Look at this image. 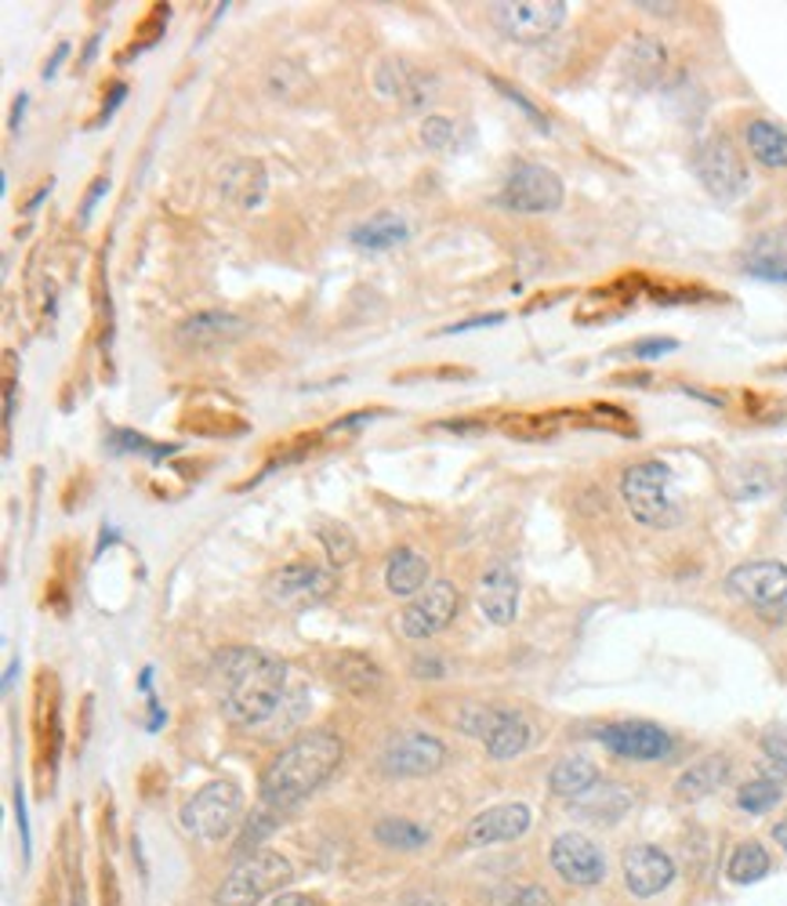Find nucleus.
I'll return each instance as SVG.
<instances>
[{"label":"nucleus","instance_id":"nucleus-38","mask_svg":"<svg viewBox=\"0 0 787 906\" xmlns=\"http://www.w3.org/2000/svg\"><path fill=\"white\" fill-rule=\"evenodd\" d=\"M454 135H457V124L451 116H425L422 124V142L428 149H447L454 146Z\"/></svg>","mask_w":787,"mask_h":906},{"label":"nucleus","instance_id":"nucleus-14","mask_svg":"<svg viewBox=\"0 0 787 906\" xmlns=\"http://www.w3.org/2000/svg\"><path fill=\"white\" fill-rule=\"evenodd\" d=\"M552 866L562 882L581 885V888H592L607 877V860H602V852L596 848L592 837H584L577 831L559 834L552 842Z\"/></svg>","mask_w":787,"mask_h":906},{"label":"nucleus","instance_id":"nucleus-16","mask_svg":"<svg viewBox=\"0 0 787 906\" xmlns=\"http://www.w3.org/2000/svg\"><path fill=\"white\" fill-rule=\"evenodd\" d=\"M530 831V809L522 801H508V805H494L479 812L468 823V845H497V842H516Z\"/></svg>","mask_w":787,"mask_h":906},{"label":"nucleus","instance_id":"nucleus-5","mask_svg":"<svg viewBox=\"0 0 787 906\" xmlns=\"http://www.w3.org/2000/svg\"><path fill=\"white\" fill-rule=\"evenodd\" d=\"M236 816H240V791H236L229 780H215L200 787V791L182 805V826H186L189 834L204 837V842L226 837L236 826Z\"/></svg>","mask_w":787,"mask_h":906},{"label":"nucleus","instance_id":"nucleus-3","mask_svg":"<svg viewBox=\"0 0 787 906\" xmlns=\"http://www.w3.org/2000/svg\"><path fill=\"white\" fill-rule=\"evenodd\" d=\"M621 497L632 519L650 530H672L682 522L675 476L664 461H639L621 476Z\"/></svg>","mask_w":787,"mask_h":906},{"label":"nucleus","instance_id":"nucleus-48","mask_svg":"<svg viewBox=\"0 0 787 906\" xmlns=\"http://www.w3.org/2000/svg\"><path fill=\"white\" fill-rule=\"evenodd\" d=\"M73 906H84V899H81V892H76V899H73Z\"/></svg>","mask_w":787,"mask_h":906},{"label":"nucleus","instance_id":"nucleus-10","mask_svg":"<svg viewBox=\"0 0 787 906\" xmlns=\"http://www.w3.org/2000/svg\"><path fill=\"white\" fill-rule=\"evenodd\" d=\"M457 606H462V595L451 581H432L425 591H417L411 598V606L400 613V627L406 638L425 642L432 635L447 632L451 621L457 616Z\"/></svg>","mask_w":787,"mask_h":906},{"label":"nucleus","instance_id":"nucleus-35","mask_svg":"<svg viewBox=\"0 0 787 906\" xmlns=\"http://www.w3.org/2000/svg\"><path fill=\"white\" fill-rule=\"evenodd\" d=\"M505 431L516 439H548L556 431L552 414H516L511 421H505Z\"/></svg>","mask_w":787,"mask_h":906},{"label":"nucleus","instance_id":"nucleus-19","mask_svg":"<svg viewBox=\"0 0 787 906\" xmlns=\"http://www.w3.org/2000/svg\"><path fill=\"white\" fill-rule=\"evenodd\" d=\"M374 84L385 98H403L406 106H422V102H428V95H432L428 73H422L417 65L403 62V59H385L382 65H377Z\"/></svg>","mask_w":787,"mask_h":906},{"label":"nucleus","instance_id":"nucleus-45","mask_svg":"<svg viewBox=\"0 0 787 906\" xmlns=\"http://www.w3.org/2000/svg\"><path fill=\"white\" fill-rule=\"evenodd\" d=\"M414 671H428V675H436V678H439V675H443V667H439L436 660H417V664H414Z\"/></svg>","mask_w":787,"mask_h":906},{"label":"nucleus","instance_id":"nucleus-46","mask_svg":"<svg viewBox=\"0 0 787 906\" xmlns=\"http://www.w3.org/2000/svg\"><path fill=\"white\" fill-rule=\"evenodd\" d=\"M773 837H777V842H780V848L787 852V820H780L777 826H773Z\"/></svg>","mask_w":787,"mask_h":906},{"label":"nucleus","instance_id":"nucleus-44","mask_svg":"<svg viewBox=\"0 0 787 906\" xmlns=\"http://www.w3.org/2000/svg\"><path fill=\"white\" fill-rule=\"evenodd\" d=\"M272 906H317V903L306 899V896H280V899L272 903Z\"/></svg>","mask_w":787,"mask_h":906},{"label":"nucleus","instance_id":"nucleus-22","mask_svg":"<svg viewBox=\"0 0 787 906\" xmlns=\"http://www.w3.org/2000/svg\"><path fill=\"white\" fill-rule=\"evenodd\" d=\"M726 780H729V758L726 754H712V758H704L693 769L682 772L679 783H675V794L686 798V801H697V798L715 794Z\"/></svg>","mask_w":787,"mask_h":906},{"label":"nucleus","instance_id":"nucleus-13","mask_svg":"<svg viewBox=\"0 0 787 906\" xmlns=\"http://www.w3.org/2000/svg\"><path fill=\"white\" fill-rule=\"evenodd\" d=\"M447 761V747L425 732H403L382 751V772L389 777H432Z\"/></svg>","mask_w":787,"mask_h":906},{"label":"nucleus","instance_id":"nucleus-37","mask_svg":"<svg viewBox=\"0 0 787 906\" xmlns=\"http://www.w3.org/2000/svg\"><path fill=\"white\" fill-rule=\"evenodd\" d=\"M113 446L116 450H127V454H146V457H153V461H164V457L175 450V446L149 442L146 436H138V431H113Z\"/></svg>","mask_w":787,"mask_h":906},{"label":"nucleus","instance_id":"nucleus-24","mask_svg":"<svg viewBox=\"0 0 787 906\" xmlns=\"http://www.w3.org/2000/svg\"><path fill=\"white\" fill-rule=\"evenodd\" d=\"M411 229H406V221L392 211H382L374 218H366L360 229H352V243L366 247V251H389V247L403 243Z\"/></svg>","mask_w":787,"mask_h":906},{"label":"nucleus","instance_id":"nucleus-1","mask_svg":"<svg viewBox=\"0 0 787 906\" xmlns=\"http://www.w3.org/2000/svg\"><path fill=\"white\" fill-rule=\"evenodd\" d=\"M218 704L236 726H258L280 707L287 664L255 646H232L215 660Z\"/></svg>","mask_w":787,"mask_h":906},{"label":"nucleus","instance_id":"nucleus-6","mask_svg":"<svg viewBox=\"0 0 787 906\" xmlns=\"http://www.w3.org/2000/svg\"><path fill=\"white\" fill-rule=\"evenodd\" d=\"M693 170L704 181V189L718 200H737L747 192V164L726 135H707L693 149Z\"/></svg>","mask_w":787,"mask_h":906},{"label":"nucleus","instance_id":"nucleus-28","mask_svg":"<svg viewBox=\"0 0 787 906\" xmlns=\"http://www.w3.org/2000/svg\"><path fill=\"white\" fill-rule=\"evenodd\" d=\"M530 737H534V732L527 726V718L508 707L501 726H497L494 737L487 740V751H490V758H516L530 747Z\"/></svg>","mask_w":787,"mask_h":906},{"label":"nucleus","instance_id":"nucleus-23","mask_svg":"<svg viewBox=\"0 0 787 906\" xmlns=\"http://www.w3.org/2000/svg\"><path fill=\"white\" fill-rule=\"evenodd\" d=\"M744 138H747V149H752V156L763 167H773V170L787 167V131L780 124L752 121L744 131Z\"/></svg>","mask_w":787,"mask_h":906},{"label":"nucleus","instance_id":"nucleus-20","mask_svg":"<svg viewBox=\"0 0 787 906\" xmlns=\"http://www.w3.org/2000/svg\"><path fill=\"white\" fill-rule=\"evenodd\" d=\"M744 269L758 280L787 283V226H777L763 236H755L744 254Z\"/></svg>","mask_w":787,"mask_h":906},{"label":"nucleus","instance_id":"nucleus-8","mask_svg":"<svg viewBox=\"0 0 787 906\" xmlns=\"http://www.w3.org/2000/svg\"><path fill=\"white\" fill-rule=\"evenodd\" d=\"M497 204L516 215H552L562 207V178L545 164H519L508 175Z\"/></svg>","mask_w":787,"mask_h":906},{"label":"nucleus","instance_id":"nucleus-17","mask_svg":"<svg viewBox=\"0 0 787 906\" xmlns=\"http://www.w3.org/2000/svg\"><path fill=\"white\" fill-rule=\"evenodd\" d=\"M247 334V320L232 316V312H196L193 320L178 326V341L189 348H221L232 345Z\"/></svg>","mask_w":787,"mask_h":906},{"label":"nucleus","instance_id":"nucleus-32","mask_svg":"<svg viewBox=\"0 0 787 906\" xmlns=\"http://www.w3.org/2000/svg\"><path fill=\"white\" fill-rule=\"evenodd\" d=\"M320 541L327 548V559H331V570L349 566V562L356 559V541H352V533L345 527H338V522H323Z\"/></svg>","mask_w":787,"mask_h":906},{"label":"nucleus","instance_id":"nucleus-9","mask_svg":"<svg viewBox=\"0 0 787 906\" xmlns=\"http://www.w3.org/2000/svg\"><path fill=\"white\" fill-rule=\"evenodd\" d=\"M490 15L497 22V30L519 44H541L548 41L562 19H567V4L562 0H505V4H494Z\"/></svg>","mask_w":787,"mask_h":906},{"label":"nucleus","instance_id":"nucleus-41","mask_svg":"<svg viewBox=\"0 0 787 906\" xmlns=\"http://www.w3.org/2000/svg\"><path fill=\"white\" fill-rule=\"evenodd\" d=\"M675 348H679V341H672V337H646V341H639L632 352H635V360H657V356H664V352H675Z\"/></svg>","mask_w":787,"mask_h":906},{"label":"nucleus","instance_id":"nucleus-33","mask_svg":"<svg viewBox=\"0 0 787 906\" xmlns=\"http://www.w3.org/2000/svg\"><path fill=\"white\" fill-rule=\"evenodd\" d=\"M494 906H552V896L541 885H497L490 892Z\"/></svg>","mask_w":787,"mask_h":906},{"label":"nucleus","instance_id":"nucleus-4","mask_svg":"<svg viewBox=\"0 0 787 906\" xmlns=\"http://www.w3.org/2000/svg\"><path fill=\"white\" fill-rule=\"evenodd\" d=\"M294 877L291 863L280 852H255L232 866L218 892V906H258L272 892H280Z\"/></svg>","mask_w":787,"mask_h":906},{"label":"nucleus","instance_id":"nucleus-26","mask_svg":"<svg viewBox=\"0 0 787 906\" xmlns=\"http://www.w3.org/2000/svg\"><path fill=\"white\" fill-rule=\"evenodd\" d=\"M221 189L236 204V207H255L261 200V192H266V175H261V167L251 164V160H240L226 170V178H221Z\"/></svg>","mask_w":787,"mask_h":906},{"label":"nucleus","instance_id":"nucleus-29","mask_svg":"<svg viewBox=\"0 0 787 906\" xmlns=\"http://www.w3.org/2000/svg\"><path fill=\"white\" fill-rule=\"evenodd\" d=\"M726 874H729V882H737V885L763 882V877L769 874V852L758 842L737 845V852H733L729 863H726Z\"/></svg>","mask_w":787,"mask_h":906},{"label":"nucleus","instance_id":"nucleus-34","mask_svg":"<svg viewBox=\"0 0 787 906\" xmlns=\"http://www.w3.org/2000/svg\"><path fill=\"white\" fill-rule=\"evenodd\" d=\"M780 801V783H773V780H752V783H744L741 787V794H737V805L744 812H769L773 805Z\"/></svg>","mask_w":787,"mask_h":906},{"label":"nucleus","instance_id":"nucleus-25","mask_svg":"<svg viewBox=\"0 0 787 906\" xmlns=\"http://www.w3.org/2000/svg\"><path fill=\"white\" fill-rule=\"evenodd\" d=\"M599 783V769L588 758H562L548 777V787L559 798H581Z\"/></svg>","mask_w":787,"mask_h":906},{"label":"nucleus","instance_id":"nucleus-30","mask_svg":"<svg viewBox=\"0 0 787 906\" xmlns=\"http://www.w3.org/2000/svg\"><path fill=\"white\" fill-rule=\"evenodd\" d=\"M374 837L382 845L400 848V852H414V848H422L428 842V834L417 823H411V820H382V823L374 826Z\"/></svg>","mask_w":787,"mask_h":906},{"label":"nucleus","instance_id":"nucleus-47","mask_svg":"<svg viewBox=\"0 0 787 906\" xmlns=\"http://www.w3.org/2000/svg\"><path fill=\"white\" fill-rule=\"evenodd\" d=\"M22 110H25V95H19L15 113H11V127H15V131H19V121H22Z\"/></svg>","mask_w":787,"mask_h":906},{"label":"nucleus","instance_id":"nucleus-18","mask_svg":"<svg viewBox=\"0 0 787 906\" xmlns=\"http://www.w3.org/2000/svg\"><path fill=\"white\" fill-rule=\"evenodd\" d=\"M479 610L487 613V621H494L497 627H505L516 621L519 610V581L505 562H494V566L483 573L479 581Z\"/></svg>","mask_w":787,"mask_h":906},{"label":"nucleus","instance_id":"nucleus-21","mask_svg":"<svg viewBox=\"0 0 787 906\" xmlns=\"http://www.w3.org/2000/svg\"><path fill=\"white\" fill-rule=\"evenodd\" d=\"M425 581H428V559L425 555H417L414 548L392 551L389 570H385V587L392 591V595L411 598L425 587Z\"/></svg>","mask_w":787,"mask_h":906},{"label":"nucleus","instance_id":"nucleus-7","mask_svg":"<svg viewBox=\"0 0 787 906\" xmlns=\"http://www.w3.org/2000/svg\"><path fill=\"white\" fill-rule=\"evenodd\" d=\"M338 591V573L317 566V562H287L266 581V595L283 610H309L320 606Z\"/></svg>","mask_w":787,"mask_h":906},{"label":"nucleus","instance_id":"nucleus-31","mask_svg":"<svg viewBox=\"0 0 787 906\" xmlns=\"http://www.w3.org/2000/svg\"><path fill=\"white\" fill-rule=\"evenodd\" d=\"M508 707H465L462 718H457V729L465 732V737H476L487 743L494 737V729L501 726Z\"/></svg>","mask_w":787,"mask_h":906},{"label":"nucleus","instance_id":"nucleus-12","mask_svg":"<svg viewBox=\"0 0 787 906\" xmlns=\"http://www.w3.org/2000/svg\"><path fill=\"white\" fill-rule=\"evenodd\" d=\"M599 743L607 751L632 758V761H661L675 751L672 737L653 726V721H618V726H602L599 729Z\"/></svg>","mask_w":787,"mask_h":906},{"label":"nucleus","instance_id":"nucleus-42","mask_svg":"<svg viewBox=\"0 0 787 906\" xmlns=\"http://www.w3.org/2000/svg\"><path fill=\"white\" fill-rule=\"evenodd\" d=\"M501 320H505L501 312H490V316H472V320H465V323L447 326V334H465V331H476V326H497Z\"/></svg>","mask_w":787,"mask_h":906},{"label":"nucleus","instance_id":"nucleus-40","mask_svg":"<svg viewBox=\"0 0 787 906\" xmlns=\"http://www.w3.org/2000/svg\"><path fill=\"white\" fill-rule=\"evenodd\" d=\"M763 754L777 769L787 772V732H766V737H763Z\"/></svg>","mask_w":787,"mask_h":906},{"label":"nucleus","instance_id":"nucleus-2","mask_svg":"<svg viewBox=\"0 0 787 906\" xmlns=\"http://www.w3.org/2000/svg\"><path fill=\"white\" fill-rule=\"evenodd\" d=\"M341 754H345L341 737H334V732L327 729L294 740L261 772V801L277 812L306 801L312 791H320V787L334 777L341 766Z\"/></svg>","mask_w":787,"mask_h":906},{"label":"nucleus","instance_id":"nucleus-39","mask_svg":"<svg viewBox=\"0 0 787 906\" xmlns=\"http://www.w3.org/2000/svg\"><path fill=\"white\" fill-rule=\"evenodd\" d=\"M494 87H497V91H501V95H505V98H511V102H516V106H519L522 113H527V116H530V121H534L537 127H541V131H548V121H545V113H541V110H537V106H530V98H527V95H522V91H516V87H508L505 81H497V76H494Z\"/></svg>","mask_w":787,"mask_h":906},{"label":"nucleus","instance_id":"nucleus-15","mask_svg":"<svg viewBox=\"0 0 787 906\" xmlns=\"http://www.w3.org/2000/svg\"><path fill=\"white\" fill-rule=\"evenodd\" d=\"M624 882L639 899H650L675 882V863L657 845H635L624 852Z\"/></svg>","mask_w":787,"mask_h":906},{"label":"nucleus","instance_id":"nucleus-27","mask_svg":"<svg viewBox=\"0 0 787 906\" xmlns=\"http://www.w3.org/2000/svg\"><path fill=\"white\" fill-rule=\"evenodd\" d=\"M334 681L338 686H345L349 692L366 696L382 686V671H377V664L366 660L363 653H345V656H338V664H334Z\"/></svg>","mask_w":787,"mask_h":906},{"label":"nucleus","instance_id":"nucleus-11","mask_svg":"<svg viewBox=\"0 0 787 906\" xmlns=\"http://www.w3.org/2000/svg\"><path fill=\"white\" fill-rule=\"evenodd\" d=\"M726 591L733 598L752 602V606H777L787 598V566L777 559L744 562V566L729 570Z\"/></svg>","mask_w":787,"mask_h":906},{"label":"nucleus","instance_id":"nucleus-43","mask_svg":"<svg viewBox=\"0 0 787 906\" xmlns=\"http://www.w3.org/2000/svg\"><path fill=\"white\" fill-rule=\"evenodd\" d=\"M436 428H443V431H479V428H487V421H483V417H476V421H439Z\"/></svg>","mask_w":787,"mask_h":906},{"label":"nucleus","instance_id":"nucleus-36","mask_svg":"<svg viewBox=\"0 0 787 906\" xmlns=\"http://www.w3.org/2000/svg\"><path fill=\"white\" fill-rule=\"evenodd\" d=\"M729 479H741V486H733V490H729L733 497H737V501H747V497H763L769 490V471L758 468V465H744V468L733 471Z\"/></svg>","mask_w":787,"mask_h":906}]
</instances>
